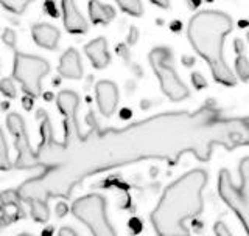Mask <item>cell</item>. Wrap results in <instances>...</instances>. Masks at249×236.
<instances>
[{
	"label": "cell",
	"mask_w": 249,
	"mask_h": 236,
	"mask_svg": "<svg viewBox=\"0 0 249 236\" xmlns=\"http://www.w3.org/2000/svg\"><path fill=\"white\" fill-rule=\"evenodd\" d=\"M13 163L8 155V148H6V140L2 129H0V169H10Z\"/></svg>",
	"instance_id": "d6986e66"
},
{
	"label": "cell",
	"mask_w": 249,
	"mask_h": 236,
	"mask_svg": "<svg viewBox=\"0 0 249 236\" xmlns=\"http://www.w3.org/2000/svg\"><path fill=\"white\" fill-rule=\"evenodd\" d=\"M192 84L195 85V89H198V90L206 89V87H207V81H206V78L202 76V73H199V72L192 73Z\"/></svg>",
	"instance_id": "7402d4cb"
},
{
	"label": "cell",
	"mask_w": 249,
	"mask_h": 236,
	"mask_svg": "<svg viewBox=\"0 0 249 236\" xmlns=\"http://www.w3.org/2000/svg\"><path fill=\"white\" fill-rule=\"evenodd\" d=\"M0 3H2V6L6 8L8 11L16 13V14H22L25 11V8L28 6V2H25V0H2Z\"/></svg>",
	"instance_id": "ffe728a7"
},
{
	"label": "cell",
	"mask_w": 249,
	"mask_h": 236,
	"mask_svg": "<svg viewBox=\"0 0 249 236\" xmlns=\"http://www.w3.org/2000/svg\"><path fill=\"white\" fill-rule=\"evenodd\" d=\"M89 16L93 23H103V25H107V23L115 17V11L112 6H109L106 3L90 2L89 3Z\"/></svg>",
	"instance_id": "9a60e30c"
},
{
	"label": "cell",
	"mask_w": 249,
	"mask_h": 236,
	"mask_svg": "<svg viewBox=\"0 0 249 236\" xmlns=\"http://www.w3.org/2000/svg\"><path fill=\"white\" fill-rule=\"evenodd\" d=\"M3 42L10 47V49H13L14 50V45H16V33L13 30H10V28H6L5 31H3Z\"/></svg>",
	"instance_id": "603a6c76"
},
{
	"label": "cell",
	"mask_w": 249,
	"mask_h": 236,
	"mask_svg": "<svg viewBox=\"0 0 249 236\" xmlns=\"http://www.w3.org/2000/svg\"><path fill=\"white\" fill-rule=\"evenodd\" d=\"M62 6V16H64V27L69 33L73 34H83L88 31V22L81 16V13L78 11V8L75 6L73 2H66L61 3Z\"/></svg>",
	"instance_id": "8fae6325"
},
{
	"label": "cell",
	"mask_w": 249,
	"mask_h": 236,
	"mask_svg": "<svg viewBox=\"0 0 249 236\" xmlns=\"http://www.w3.org/2000/svg\"><path fill=\"white\" fill-rule=\"evenodd\" d=\"M213 233L216 236H232L231 235V230L228 229V225H226L224 222L221 221H218L215 225H213Z\"/></svg>",
	"instance_id": "cb8c5ba5"
},
{
	"label": "cell",
	"mask_w": 249,
	"mask_h": 236,
	"mask_svg": "<svg viewBox=\"0 0 249 236\" xmlns=\"http://www.w3.org/2000/svg\"><path fill=\"white\" fill-rule=\"evenodd\" d=\"M58 236H78L75 230H72L70 227H62L59 230V235Z\"/></svg>",
	"instance_id": "d4e9b609"
},
{
	"label": "cell",
	"mask_w": 249,
	"mask_h": 236,
	"mask_svg": "<svg viewBox=\"0 0 249 236\" xmlns=\"http://www.w3.org/2000/svg\"><path fill=\"white\" fill-rule=\"evenodd\" d=\"M84 51L88 54V58L90 59L92 66L95 68H106L109 66V61H111V56H109L107 51V41L105 37H97L90 41L88 45L84 47Z\"/></svg>",
	"instance_id": "4fadbf2b"
},
{
	"label": "cell",
	"mask_w": 249,
	"mask_h": 236,
	"mask_svg": "<svg viewBox=\"0 0 249 236\" xmlns=\"http://www.w3.org/2000/svg\"><path fill=\"white\" fill-rule=\"evenodd\" d=\"M150 64L158 76L160 89L171 101H182L189 97V89L175 70L173 53L167 47H158L148 54Z\"/></svg>",
	"instance_id": "5b68a950"
},
{
	"label": "cell",
	"mask_w": 249,
	"mask_h": 236,
	"mask_svg": "<svg viewBox=\"0 0 249 236\" xmlns=\"http://www.w3.org/2000/svg\"><path fill=\"white\" fill-rule=\"evenodd\" d=\"M30 205H31V215L36 219L37 222H47L49 221V208H47V203L44 201L39 199H28Z\"/></svg>",
	"instance_id": "2e32d148"
},
{
	"label": "cell",
	"mask_w": 249,
	"mask_h": 236,
	"mask_svg": "<svg viewBox=\"0 0 249 236\" xmlns=\"http://www.w3.org/2000/svg\"><path fill=\"white\" fill-rule=\"evenodd\" d=\"M209 176L204 169H192L178 177L163 190L158 205L150 215L151 227L158 236H192L187 221L204 210L202 191Z\"/></svg>",
	"instance_id": "7a4b0ae2"
},
{
	"label": "cell",
	"mask_w": 249,
	"mask_h": 236,
	"mask_svg": "<svg viewBox=\"0 0 249 236\" xmlns=\"http://www.w3.org/2000/svg\"><path fill=\"white\" fill-rule=\"evenodd\" d=\"M58 72L61 76L69 78V80H80L83 76V66L80 54L75 49H69L64 54L61 56Z\"/></svg>",
	"instance_id": "5bb4252c"
},
{
	"label": "cell",
	"mask_w": 249,
	"mask_h": 236,
	"mask_svg": "<svg viewBox=\"0 0 249 236\" xmlns=\"http://www.w3.org/2000/svg\"><path fill=\"white\" fill-rule=\"evenodd\" d=\"M31 36L39 47L54 50L59 41V30L53 25H49V23H36L31 28Z\"/></svg>",
	"instance_id": "7c38bea8"
},
{
	"label": "cell",
	"mask_w": 249,
	"mask_h": 236,
	"mask_svg": "<svg viewBox=\"0 0 249 236\" xmlns=\"http://www.w3.org/2000/svg\"><path fill=\"white\" fill-rule=\"evenodd\" d=\"M49 72L50 66L45 59L20 51L14 53L13 78L22 84V90L28 97L36 98L41 95V81Z\"/></svg>",
	"instance_id": "52a82bcc"
},
{
	"label": "cell",
	"mask_w": 249,
	"mask_h": 236,
	"mask_svg": "<svg viewBox=\"0 0 249 236\" xmlns=\"http://www.w3.org/2000/svg\"><path fill=\"white\" fill-rule=\"evenodd\" d=\"M232 28L231 16L215 10L196 13L187 25V37L195 51L207 62L213 80L226 87L237 84L235 75L231 72L224 59V41Z\"/></svg>",
	"instance_id": "3957f363"
},
{
	"label": "cell",
	"mask_w": 249,
	"mask_h": 236,
	"mask_svg": "<svg viewBox=\"0 0 249 236\" xmlns=\"http://www.w3.org/2000/svg\"><path fill=\"white\" fill-rule=\"evenodd\" d=\"M8 131L11 132L14 137V146L18 149V160H16V167L18 168H31L36 167V154L30 146V140L27 135V128L23 123L22 117L19 114H10L6 118Z\"/></svg>",
	"instance_id": "ba28073f"
},
{
	"label": "cell",
	"mask_w": 249,
	"mask_h": 236,
	"mask_svg": "<svg viewBox=\"0 0 249 236\" xmlns=\"http://www.w3.org/2000/svg\"><path fill=\"white\" fill-rule=\"evenodd\" d=\"M19 236H31V235H25V233H22V235H19Z\"/></svg>",
	"instance_id": "83f0119b"
},
{
	"label": "cell",
	"mask_w": 249,
	"mask_h": 236,
	"mask_svg": "<svg viewBox=\"0 0 249 236\" xmlns=\"http://www.w3.org/2000/svg\"><path fill=\"white\" fill-rule=\"evenodd\" d=\"M117 5L122 8V11L131 16H140L143 13V5L139 0H120V2H117Z\"/></svg>",
	"instance_id": "ac0fdd59"
},
{
	"label": "cell",
	"mask_w": 249,
	"mask_h": 236,
	"mask_svg": "<svg viewBox=\"0 0 249 236\" xmlns=\"http://www.w3.org/2000/svg\"><path fill=\"white\" fill-rule=\"evenodd\" d=\"M100 157L90 171L160 160L178 163L185 154L209 162L216 148L233 151L249 146V117H226L215 106L195 112H167L120 129L101 132Z\"/></svg>",
	"instance_id": "6da1fadb"
},
{
	"label": "cell",
	"mask_w": 249,
	"mask_h": 236,
	"mask_svg": "<svg viewBox=\"0 0 249 236\" xmlns=\"http://www.w3.org/2000/svg\"><path fill=\"white\" fill-rule=\"evenodd\" d=\"M45 10H47V13H49V14L54 16V17L58 16V13L54 11V3H53V2H47V3H45Z\"/></svg>",
	"instance_id": "484cf974"
},
{
	"label": "cell",
	"mask_w": 249,
	"mask_h": 236,
	"mask_svg": "<svg viewBox=\"0 0 249 236\" xmlns=\"http://www.w3.org/2000/svg\"><path fill=\"white\" fill-rule=\"evenodd\" d=\"M58 215L59 216L66 215V205H64V203H59V205H58Z\"/></svg>",
	"instance_id": "4316f807"
},
{
	"label": "cell",
	"mask_w": 249,
	"mask_h": 236,
	"mask_svg": "<svg viewBox=\"0 0 249 236\" xmlns=\"http://www.w3.org/2000/svg\"><path fill=\"white\" fill-rule=\"evenodd\" d=\"M248 41H249V33H248Z\"/></svg>",
	"instance_id": "f1b7e54d"
},
{
	"label": "cell",
	"mask_w": 249,
	"mask_h": 236,
	"mask_svg": "<svg viewBox=\"0 0 249 236\" xmlns=\"http://www.w3.org/2000/svg\"><path fill=\"white\" fill-rule=\"evenodd\" d=\"M240 182L235 184L228 169L218 174V194L235 215L249 236V157H245L238 167Z\"/></svg>",
	"instance_id": "277c9868"
},
{
	"label": "cell",
	"mask_w": 249,
	"mask_h": 236,
	"mask_svg": "<svg viewBox=\"0 0 249 236\" xmlns=\"http://www.w3.org/2000/svg\"><path fill=\"white\" fill-rule=\"evenodd\" d=\"M235 72L241 81H249V59L243 53H237L235 59Z\"/></svg>",
	"instance_id": "e0dca14e"
},
{
	"label": "cell",
	"mask_w": 249,
	"mask_h": 236,
	"mask_svg": "<svg viewBox=\"0 0 249 236\" xmlns=\"http://www.w3.org/2000/svg\"><path fill=\"white\" fill-rule=\"evenodd\" d=\"M72 213L88 227L93 236H117L109 222L106 211V199L100 194H88L76 199L72 205Z\"/></svg>",
	"instance_id": "8992f818"
},
{
	"label": "cell",
	"mask_w": 249,
	"mask_h": 236,
	"mask_svg": "<svg viewBox=\"0 0 249 236\" xmlns=\"http://www.w3.org/2000/svg\"><path fill=\"white\" fill-rule=\"evenodd\" d=\"M78 95L70 90H64L58 95V107L61 114L66 117V138H70L76 131V109Z\"/></svg>",
	"instance_id": "30bf717a"
},
{
	"label": "cell",
	"mask_w": 249,
	"mask_h": 236,
	"mask_svg": "<svg viewBox=\"0 0 249 236\" xmlns=\"http://www.w3.org/2000/svg\"><path fill=\"white\" fill-rule=\"evenodd\" d=\"M95 95H97V104L100 112L105 117H111L117 104H119V89L112 81H100L95 87Z\"/></svg>",
	"instance_id": "9c48e42d"
},
{
	"label": "cell",
	"mask_w": 249,
	"mask_h": 236,
	"mask_svg": "<svg viewBox=\"0 0 249 236\" xmlns=\"http://www.w3.org/2000/svg\"><path fill=\"white\" fill-rule=\"evenodd\" d=\"M0 92H2L3 95L8 98L16 97V89H14V84H13L11 78H3V80L0 81Z\"/></svg>",
	"instance_id": "44dd1931"
}]
</instances>
